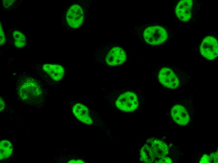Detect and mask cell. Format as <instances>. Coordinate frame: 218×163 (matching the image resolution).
<instances>
[{"instance_id": "obj_1", "label": "cell", "mask_w": 218, "mask_h": 163, "mask_svg": "<svg viewBox=\"0 0 218 163\" xmlns=\"http://www.w3.org/2000/svg\"><path fill=\"white\" fill-rule=\"evenodd\" d=\"M104 97L116 110L126 114L140 111L145 102L143 95L133 89H114Z\"/></svg>"}, {"instance_id": "obj_2", "label": "cell", "mask_w": 218, "mask_h": 163, "mask_svg": "<svg viewBox=\"0 0 218 163\" xmlns=\"http://www.w3.org/2000/svg\"><path fill=\"white\" fill-rule=\"evenodd\" d=\"M158 85L167 89H179L190 83L191 76L175 66L163 63L157 65L153 71Z\"/></svg>"}, {"instance_id": "obj_3", "label": "cell", "mask_w": 218, "mask_h": 163, "mask_svg": "<svg viewBox=\"0 0 218 163\" xmlns=\"http://www.w3.org/2000/svg\"><path fill=\"white\" fill-rule=\"evenodd\" d=\"M91 1L75 0L71 2L63 13L62 26L72 32L83 29L88 19Z\"/></svg>"}, {"instance_id": "obj_4", "label": "cell", "mask_w": 218, "mask_h": 163, "mask_svg": "<svg viewBox=\"0 0 218 163\" xmlns=\"http://www.w3.org/2000/svg\"><path fill=\"white\" fill-rule=\"evenodd\" d=\"M93 62L103 66H122L128 62L127 50L124 47L114 43L101 45L92 55Z\"/></svg>"}, {"instance_id": "obj_5", "label": "cell", "mask_w": 218, "mask_h": 163, "mask_svg": "<svg viewBox=\"0 0 218 163\" xmlns=\"http://www.w3.org/2000/svg\"><path fill=\"white\" fill-rule=\"evenodd\" d=\"M15 87L19 99L27 105L35 106L44 101V86L37 80L25 76H19L17 79Z\"/></svg>"}, {"instance_id": "obj_6", "label": "cell", "mask_w": 218, "mask_h": 163, "mask_svg": "<svg viewBox=\"0 0 218 163\" xmlns=\"http://www.w3.org/2000/svg\"><path fill=\"white\" fill-rule=\"evenodd\" d=\"M130 31L143 43L150 45H161L167 41L169 37L167 29L159 24H145L133 25L131 27Z\"/></svg>"}, {"instance_id": "obj_7", "label": "cell", "mask_w": 218, "mask_h": 163, "mask_svg": "<svg viewBox=\"0 0 218 163\" xmlns=\"http://www.w3.org/2000/svg\"><path fill=\"white\" fill-rule=\"evenodd\" d=\"M195 113L192 98L189 96L172 103L167 114L175 124L186 127L192 124Z\"/></svg>"}, {"instance_id": "obj_8", "label": "cell", "mask_w": 218, "mask_h": 163, "mask_svg": "<svg viewBox=\"0 0 218 163\" xmlns=\"http://www.w3.org/2000/svg\"><path fill=\"white\" fill-rule=\"evenodd\" d=\"M201 55L206 59L212 60L218 56V42L211 36H208L202 40L200 46Z\"/></svg>"}, {"instance_id": "obj_9", "label": "cell", "mask_w": 218, "mask_h": 163, "mask_svg": "<svg viewBox=\"0 0 218 163\" xmlns=\"http://www.w3.org/2000/svg\"><path fill=\"white\" fill-rule=\"evenodd\" d=\"M146 142L149 147L155 160L166 156L169 154V149L168 146L161 140L152 138L148 139Z\"/></svg>"}, {"instance_id": "obj_10", "label": "cell", "mask_w": 218, "mask_h": 163, "mask_svg": "<svg viewBox=\"0 0 218 163\" xmlns=\"http://www.w3.org/2000/svg\"><path fill=\"white\" fill-rule=\"evenodd\" d=\"M72 111L75 117L82 123L88 125L93 123L91 112L85 105L76 103L73 104Z\"/></svg>"}, {"instance_id": "obj_11", "label": "cell", "mask_w": 218, "mask_h": 163, "mask_svg": "<svg viewBox=\"0 0 218 163\" xmlns=\"http://www.w3.org/2000/svg\"><path fill=\"white\" fill-rule=\"evenodd\" d=\"M193 2L191 0H183L177 4L175 8V13L180 20L187 21L191 17Z\"/></svg>"}, {"instance_id": "obj_12", "label": "cell", "mask_w": 218, "mask_h": 163, "mask_svg": "<svg viewBox=\"0 0 218 163\" xmlns=\"http://www.w3.org/2000/svg\"><path fill=\"white\" fill-rule=\"evenodd\" d=\"M42 68L44 71L54 81L61 80L65 73L64 67L57 64L45 63L43 65Z\"/></svg>"}, {"instance_id": "obj_13", "label": "cell", "mask_w": 218, "mask_h": 163, "mask_svg": "<svg viewBox=\"0 0 218 163\" xmlns=\"http://www.w3.org/2000/svg\"><path fill=\"white\" fill-rule=\"evenodd\" d=\"M138 160L142 163L154 162L155 159L150 149L145 142L138 149L137 153Z\"/></svg>"}, {"instance_id": "obj_14", "label": "cell", "mask_w": 218, "mask_h": 163, "mask_svg": "<svg viewBox=\"0 0 218 163\" xmlns=\"http://www.w3.org/2000/svg\"><path fill=\"white\" fill-rule=\"evenodd\" d=\"M11 143L8 140H3L0 142V159H5L10 157L13 152Z\"/></svg>"}, {"instance_id": "obj_15", "label": "cell", "mask_w": 218, "mask_h": 163, "mask_svg": "<svg viewBox=\"0 0 218 163\" xmlns=\"http://www.w3.org/2000/svg\"><path fill=\"white\" fill-rule=\"evenodd\" d=\"M12 36L14 45L18 48H22L26 45V38L24 35L18 30H14Z\"/></svg>"}, {"instance_id": "obj_16", "label": "cell", "mask_w": 218, "mask_h": 163, "mask_svg": "<svg viewBox=\"0 0 218 163\" xmlns=\"http://www.w3.org/2000/svg\"><path fill=\"white\" fill-rule=\"evenodd\" d=\"M154 162L155 163H172L171 159L169 157L166 156L156 159Z\"/></svg>"}, {"instance_id": "obj_17", "label": "cell", "mask_w": 218, "mask_h": 163, "mask_svg": "<svg viewBox=\"0 0 218 163\" xmlns=\"http://www.w3.org/2000/svg\"><path fill=\"white\" fill-rule=\"evenodd\" d=\"M212 161V160L210 155H208L205 154L203 155L200 159L199 162L202 163H210Z\"/></svg>"}, {"instance_id": "obj_18", "label": "cell", "mask_w": 218, "mask_h": 163, "mask_svg": "<svg viewBox=\"0 0 218 163\" xmlns=\"http://www.w3.org/2000/svg\"><path fill=\"white\" fill-rule=\"evenodd\" d=\"M3 6L6 8H9L13 6L15 2V0H2Z\"/></svg>"}, {"instance_id": "obj_19", "label": "cell", "mask_w": 218, "mask_h": 163, "mask_svg": "<svg viewBox=\"0 0 218 163\" xmlns=\"http://www.w3.org/2000/svg\"><path fill=\"white\" fill-rule=\"evenodd\" d=\"M0 45H3L5 41V37L3 28H2L1 22H0Z\"/></svg>"}, {"instance_id": "obj_20", "label": "cell", "mask_w": 218, "mask_h": 163, "mask_svg": "<svg viewBox=\"0 0 218 163\" xmlns=\"http://www.w3.org/2000/svg\"><path fill=\"white\" fill-rule=\"evenodd\" d=\"M212 160V161L215 163L218 162V152L212 153L210 155Z\"/></svg>"}, {"instance_id": "obj_21", "label": "cell", "mask_w": 218, "mask_h": 163, "mask_svg": "<svg viewBox=\"0 0 218 163\" xmlns=\"http://www.w3.org/2000/svg\"><path fill=\"white\" fill-rule=\"evenodd\" d=\"M0 110L1 111H3L5 108V103L1 97H0Z\"/></svg>"}, {"instance_id": "obj_22", "label": "cell", "mask_w": 218, "mask_h": 163, "mask_svg": "<svg viewBox=\"0 0 218 163\" xmlns=\"http://www.w3.org/2000/svg\"><path fill=\"white\" fill-rule=\"evenodd\" d=\"M84 161L81 159H73L70 160L68 163H84Z\"/></svg>"}]
</instances>
